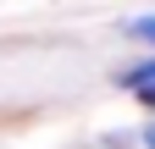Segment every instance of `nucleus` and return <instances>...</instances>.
<instances>
[{"mask_svg": "<svg viewBox=\"0 0 155 149\" xmlns=\"http://www.w3.org/2000/svg\"><path fill=\"white\" fill-rule=\"evenodd\" d=\"M116 83H122V88H133V94H139L144 83H155V55H139L133 66H122V72H116Z\"/></svg>", "mask_w": 155, "mask_h": 149, "instance_id": "f257e3e1", "label": "nucleus"}, {"mask_svg": "<svg viewBox=\"0 0 155 149\" xmlns=\"http://www.w3.org/2000/svg\"><path fill=\"white\" fill-rule=\"evenodd\" d=\"M127 39H139V44L155 50V17H133V22H127Z\"/></svg>", "mask_w": 155, "mask_h": 149, "instance_id": "f03ea898", "label": "nucleus"}, {"mask_svg": "<svg viewBox=\"0 0 155 149\" xmlns=\"http://www.w3.org/2000/svg\"><path fill=\"white\" fill-rule=\"evenodd\" d=\"M133 100H139L144 110H155V83H144V88H139V94H133Z\"/></svg>", "mask_w": 155, "mask_h": 149, "instance_id": "7ed1b4c3", "label": "nucleus"}, {"mask_svg": "<svg viewBox=\"0 0 155 149\" xmlns=\"http://www.w3.org/2000/svg\"><path fill=\"white\" fill-rule=\"evenodd\" d=\"M139 144H144V149H155V122H144V133H139Z\"/></svg>", "mask_w": 155, "mask_h": 149, "instance_id": "20e7f679", "label": "nucleus"}]
</instances>
